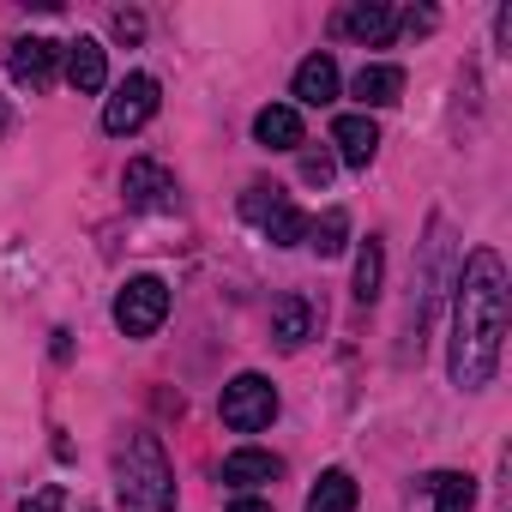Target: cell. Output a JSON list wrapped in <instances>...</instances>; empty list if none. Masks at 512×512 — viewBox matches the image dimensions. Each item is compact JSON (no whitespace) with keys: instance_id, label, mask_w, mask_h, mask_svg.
Instances as JSON below:
<instances>
[{"instance_id":"ffe728a7","label":"cell","mask_w":512,"mask_h":512,"mask_svg":"<svg viewBox=\"0 0 512 512\" xmlns=\"http://www.w3.org/2000/svg\"><path fill=\"white\" fill-rule=\"evenodd\" d=\"M380 284H386V253H380V241H362V253H356V302H374L380 296Z\"/></svg>"},{"instance_id":"ac0fdd59","label":"cell","mask_w":512,"mask_h":512,"mask_svg":"<svg viewBox=\"0 0 512 512\" xmlns=\"http://www.w3.org/2000/svg\"><path fill=\"white\" fill-rule=\"evenodd\" d=\"M308 247L320 253V260H332V253H344V247H350V211H338V205H332V211H326L320 223H308Z\"/></svg>"},{"instance_id":"5bb4252c","label":"cell","mask_w":512,"mask_h":512,"mask_svg":"<svg viewBox=\"0 0 512 512\" xmlns=\"http://www.w3.org/2000/svg\"><path fill=\"white\" fill-rule=\"evenodd\" d=\"M332 97H338V61H332V55H308V61L296 67V103L326 109Z\"/></svg>"},{"instance_id":"30bf717a","label":"cell","mask_w":512,"mask_h":512,"mask_svg":"<svg viewBox=\"0 0 512 512\" xmlns=\"http://www.w3.org/2000/svg\"><path fill=\"white\" fill-rule=\"evenodd\" d=\"M332 145H338V163L344 169H368L380 157V127L368 115H338L332 121Z\"/></svg>"},{"instance_id":"9c48e42d","label":"cell","mask_w":512,"mask_h":512,"mask_svg":"<svg viewBox=\"0 0 512 512\" xmlns=\"http://www.w3.org/2000/svg\"><path fill=\"white\" fill-rule=\"evenodd\" d=\"M61 67H67V85L85 91V97H97V91L109 85V61H103V43H97V37L61 43Z\"/></svg>"},{"instance_id":"6da1fadb","label":"cell","mask_w":512,"mask_h":512,"mask_svg":"<svg viewBox=\"0 0 512 512\" xmlns=\"http://www.w3.org/2000/svg\"><path fill=\"white\" fill-rule=\"evenodd\" d=\"M452 386L482 392L500 368V338H506V260L494 247H476L458 284H452Z\"/></svg>"},{"instance_id":"e0dca14e","label":"cell","mask_w":512,"mask_h":512,"mask_svg":"<svg viewBox=\"0 0 512 512\" xmlns=\"http://www.w3.org/2000/svg\"><path fill=\"white\" fill-rule=\"evenodd\" d=\"M356 500H362L356 476H350V470H326V476L314 482V494H308L302 512H356Z\"/></svg>"},{"instance_id":"277c9868","label":"cell","mask_w":512,"mask_h":512,"mask_svg":"<svg viewBox=\"0 0 512 512\" xmlns=\"http://www.w3.org/2000/svg\"><path fill=\"white\" fill-rule=\"evenodd\" d=\"M241 217L260 229L272 247H302V241H308V217H302L278 187H247V193H241Z\"/></svg>"},{"instance_id":"7a4b0ae2","label":"cell","mask_w":512,"mask_h":512,"mask_svg":"<svg viewBox=\"0 0 512 512\" xmlns=\"http://www.w3.org/2000/svg\"><path fill=\"white\" fill-rule=\"evenodd\" d=\"M115 494H121V512H175V470H169L157 434L127 440L121 470H115Z\"/></svg>"},{"instance_id":"8fae6325","label":"cell","mask_w":512,"mask_h":512,"mask_svg":"<svg viewBox=\"0 0 512 512\" xmlns=\"http://www.w3.org/2000/svg\"><path fill=\"white\" fill-rule=\"evenodd\" d=\"M392 7H386V0H350V7L332 19V31L338 37H356V43H386L392 37Z\"/></svg>"},{"instance_id":"7c38bea8","label":"cell","mask_w":512,"mask_h":512,"mask_svg":"<svg viewBox=\"0 0 512 512\" xmlns=\"http://www.w3.org/2000/svg\"><path fill=\"white\" fill-rule=\"evenodd\" d=\"M253 139H260L266 151H296L302 145V109L296 103H266L260 115H253Z\"/></svg>"},{"instance_id":"44dd1931","label":"cell","mask_w":512,"mask_h":512,"mask_svg":"<svg viewBox=\"0 0 512 512\" xmlns=\"http://www.w3.org/2000/svg\"><path fill=\"white\" fill-rule=\"evenodd\" d=\"M19 512H67V488H55V482H49V488L25 494V506H19Z\"/></svg>"},{"instance_id":"7402d4cb","label":"cell","mask_w":512,"mask_h":512,"mask_svg":"<svg viewBox=\"0 0 512 512\" xmlns=\"http://www.w3.org/2000/svg\"><path fill=\"white\" fill-rule=\"evenodd\" d=\"M302 181H308V187H326V181H332V157H326V151H308V157H302Z\"/></svg>"},{"instance_id":"484cf974","label":"cell","mask_w":512,"mask_h":512,"mask_svg":"<svg viewBox=\"0 0 512 512\" xmlns=\"http://www.w3.org/2000/svg\"><path fill=\"white\" fill-rule=\"evenodd\" d=\"M7 133H13V103L0 97V139H7Z\"/></svg>"},{"instance_id":"9a60e30c","label":"cell","mask_w":512,"mask_h":512,"mask_svg":"<svg viewBox=\"0 0 512 512\" xmlns=\"http://www.w3.org/2000/svg\"><path fill=\"white\" fill-rule=\"evenodd\" d=\"M272 338H278L284 350H302V344L314 338V302H308V296H284V302L272 308Z\"/></svg>"},{"instance_id":"603a6c76","label":"cell","mask_w":512,"mask_h":512,"mask_svg":"<svg viewBox=\"0 0 512 512\" xmlns=\"http://www.w3.org/2000/svg\"><path fill=\"white\" fill-rule=\"evenodd\" d=\"M115 37H121V43H139V37H145V19H139V13H115Z\"/></svg>"},{"instance_id":"52a82bcc","label":"cell","mask_w":512,"mask_h":512,"mask_svg":"<svg viewBox=\"0 0 512 512\" xmlns=\"http://www.w3.org/2000/svg\"><path fill=\"white\" fill-rule=\"evenodd\" d=\"M55 67H61V43H49V37H13V43H7V73H13V85L43 91V85L55 79Z\"/></svg>"},{"instance_id":"5b68a950","label":"cell","mask_w":512,"mask_h":512,"mask_svg":"<svg viewBox=\"0 0 512 512\" xmlns=\"http://www.w3.org/2000/svg\"><path fill=\"white\" fill-rule=\"evenodd\" d=\"M169 320V284L163 278H127L121 284V296H115V326L127 332V338H151L157 326Z\"/></svg>"},{"instance_id":"d4e9b609","label":"cell","mask_w":512,"mask_h":512,"mask_svg":"<svg viewBox=\"0 0 512 512\" xmlns=\"http://www.w3.org/2000/svg\"><path fill=\"white\" fill-rule=\"evenodd\" d=\"M229 512H272V506H266V500H253V494H241V500H235Z\"/></svg>"},{"instance_id":"4fadbf2b","label":"cell","mask_w":512,"mask_h":512,"mask_svg":"<svg viewBox=\"0 0 512 512\" xmlns=\"http://www.w3.org/2000/svg\"><path fill=\"white\" fill-rule=\"evenodd\" d=\"M284 476V458L278 452H260V446H241L223 458V482L229 488H260V482H278Z\"/></svg>"},{"instance_id":"cb8c5ba5","label":"cell","mask_w":512,"mask_h":512,"mask_svg":"<svg viewBox=\"0 0 512 512\" xmlns=\"http://www.w3.org/2000/svg\"><path fill=\"white\" fill-rule=\"evenodd\" d=\"M404 31H434V13L422 7V13H404Z\"/></svg>"},{"instance_id":"d6986e66","label":"cell","mask_w":512,"mask_h":512,"mask_svg":"<svg viewBox=\"0 0 512 512\" xmlns=\"http://www.w3.org/2000/svg\"><path fill=\"white\" fill-rule=\"evenodd\" d=\"M428 488H434V512H470V506H476V482H470L464 470H446V476H434Z\"/></svg>"},{"instance_id":"ba28073f","label":"cell","mask_w":512,"mask_h":512,"mask_svg":"<svg viewBox=\"0 0 512 512\" xmlns=\"http://www.w3.org/2000/svg\"><path fill=\"white\" fill-rule=\"evenodd\" d=\"M121 193H127V205H139V211H169V205H175V175H169L157 157H133L127 175H121Z\"/></svg>"},{"instance_id":"8992f818","label":"cell","mask_w":512,"mask_h":512,"mask_svg":"<svg viewBox=\"0 0 512 512\" xmlns=\"http://www.w3.org/2000/svg\"><path fill=\"white\" fill-rule=\"evenodd\" d=\"M151 115H157V79H151V73H127V79L115 85V97L103 103V133L127 139V133H139Z\"/></svg>"},{"instance_id":"3957f363","label":"cell","mask_w":512,"mask_h":512,"mask_svg":"<svg viewBox=\"0 0 512 512\" xmlns=\"http://www.w3.org/2000/svg\"><path fill=\"white\" fill-rule=\"evenodd\" d=\"M217 416H223V428H235V434H260V428H272V416H278V386H272L266 374H235V380L223 386V398H217Z\"/></svg>"},{"instance_id":"2e32d148","label":"cell","mask_w":512,"mask_h":512,"mask_svg":"<svg viewBox=\"0 0 512 512\" xmlns=\"http://www.w3.org/2000/svg\"><path fill=\"white\" fill-rule=\"evenodd\" d=\"M350 91L362 97V115H368V109H392V103L404 97V67H362Z\"/></svg>"}]
</instances>
